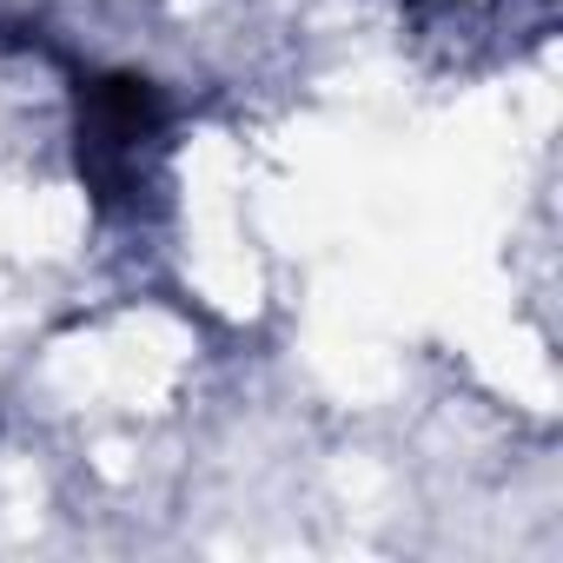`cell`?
I'll return each instance as SVG.
<instances>
[{"instance_id":"6da1fadb","label":"cell","mask_w":563,"mask_h":563,"mask_svg":"<svg viewBox=\"0 0 563 563\" xmlns=\"http://www.w3.org/2000/svg\"><path fill=\"white\" fill-rule=\"evenodd\" d=\"M74 153L100 212L146 219L166 186L173 100L146 74H87L74 87Z\"/></svg>"}]
</instances>
